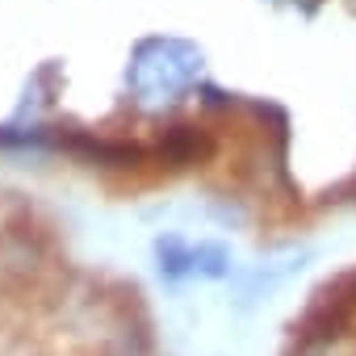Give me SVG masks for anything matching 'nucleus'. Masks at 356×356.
I'll return each mask as SVG.
<instances>
[{"mask_svg":"<svg viewBox=\"0 0 356 356\" xmlns=\"http://www.w3.org/2000/svg\"><path fill=\"white\" fill-rule=\"evenodd\" d=\"M202 76H206V55L197 42L155 34L134 47L126 84L143 105H159V101H176L181 92H193Z\"/></svg>","mask_w":356,"mask_h":356,"instance_id":"1","label":"nucleus"},{"mask_svg":"<svg viewBox=\"0 0 356 356\" xmlns=\"http://www.w3.org/2000/svg\"><path fill=\"white\" fill-rule=\"evenodd\" d=\"M155 268L172 285L193 281L197 277V243L193 239H181V235H159L155 239Z\"/></svg>","mask_w":356,"mask_h":356,"instance_id":"2","label":"nucleus"}]
</instances>
